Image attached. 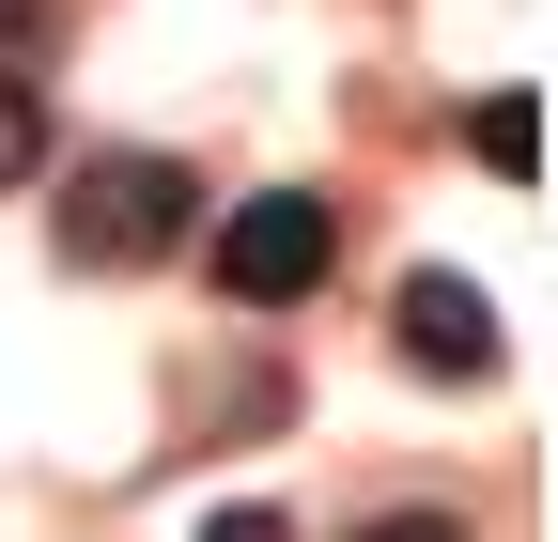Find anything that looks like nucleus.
Here are the masks:
<instances>
[{"instance_id":"2","label":"nucleus","mask_w":558,"mask_h":542,"mask_svg":"<svg viewBox=\"0 0 558 542\" xmlns=\"http://www.w3.org/2000/svg\"><path fill=\"white\" fill-rule=\"evenodd\" d=\"M341 280V201L326 186H248L218 201V295L233 310H311Z\"/></svg>"},{"instance_id":"5","label":"nucleus","mask_w":558,"mask_h":542,"mask_svg":"<svg viewBox=\"0 0 558 542\" xmlns=\"http://www.w3.org/2000/svg\"><path fill=\"white\" fill-rule=\"evenodd\" d=\"M32 171H47V94L0 62V186H32Z\"/></svg>"},{"instance_id":"6","label":"nucleus","mask_w":558,"mask_h":542,"mask_svg":"<svg viewBox=\"0 0 558 542\" xmlns=\"http://www.w3.org/2000/svg\"><path fill=\"white\" fill-rule=\"evenodd\" d=\"M341 542H465V512H435V496H418V512H373V527H341Z\"/></svg>"},{"instance_id":"8","label":"nucleus","mask_w":558,"mask_h":542,"mask_svg":"<svg viewBox=\"0 0 558 542\" xmlns=\"http://www.w3.org/2000/svg\"><path fill=\"white\" fill-rule=\"evenodd\" d=\"M202 542H295V527H279V512H248V496H233V512H202Z\"/></svg>"},{"instance_id":"3","label":"nucleus","mask_w":558,"mask_h":542,"mask_svg":"<svg viewBox=\"0 0 558 542\" xmlns=\"http://www.w3.org/2000/svg\"><path fill=\"white\" fill-rule=\"evenodd\" d=\"M403 372L481 387V372H497V295H481V280H450V263H418V280H403Z\"/></svg>"},{"instance_id":"7","label":"nucleus","mask_w":558,"mask_h":542,"mask_svg":"<svg viewBox=\"0 0 558 542\" xmlns=\"http://www.w3.org/2000/svg\"><path fill=\"white\" fill-rule=\"evenodd\" d=\"M62 32V0H0V62H16V47H47Z\"/></svg>"},{"instance_id":"4","label":"nucleus","mask_w":558,"mask_h":542,"mask_svg":"<svg viewBox=\"0 0 558 542\" xmlns=\"http://www.w3.org/2000/svg\"><path fill=\"white\" fill-rule=\"evenodd\" d=\"M465 156L527 186V171H543V94H481V109H465Z\"/></svg>"},{"instance_id":"1","label":"nucleus","mask_w":558,"mask_h":542,"mask_svg":"<svg viewBox=\"0 0 558 542\" xmlns=\"http://www.w3.org/2000/svg\"><path fill=\"white\" fill-rule=\"evenodd\" d=\"M202 233V171L186 156H78L62 171V263L78 280H140Z\"/></svg>"}]
</instances>
